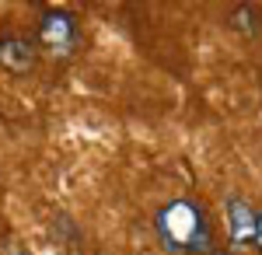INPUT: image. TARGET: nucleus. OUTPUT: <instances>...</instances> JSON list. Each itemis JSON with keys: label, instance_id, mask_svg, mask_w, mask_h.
<instances>
[{"label": "nucleus", "instance_id": "obj_1", "mask_svg": "<svg viewBox=\"0 0 262 255\" xmlns=\"http://www.w3.org/2000/svg\"><path fill=\"white\" fill-rule=\"evenodd\" d=\"M154 235L171 255H210L217 248L213 224L196 199H171L154 214Z\"/></svg>", "mask_w": 262, "mask_h": 255}, {"label": "nucleus", "instance_id": "obj_2", "mask_svg": "<svg viewBox=\"0 0 262 255\" xmlns=\"http://www.w3.org/2000/svg\"><path fill=\"white\" fill-rule=\"evenodd\" d=\"M81 21L67 7H46L39 14V28H35V46L53 59H70L81 49Z\"/></svg>", "mask_w": 262, "mask_h": 255}, {"label": "nucleus", "instance_id": "obj_3", "mask_svg": "<svg viewBox=\"0 0 262 255\" xmlns=\"http://www.w3.org/2000/svg\"><path fill=\"white\" fill-rule=\"evenodd\" d=\"M224 214H227V227H231V248L234 252L255 248V220H259V210L245 196L234 193V196H227V203H224Z\"/></svg>", "mask_w": 262, "mask_h": 255}, {"label": "nucleus", "instance_id": "obj_4", "mask_svg": "<svg viewBox=\"0 0 262 255\" xmlns=\"http://www.w3.org/2000/svg\"><path fill=\"white\" fill-rule=\"evenodd\" d=\"M39 63V46L21 32H0V70L25 77Z\"/></svg>", "mask_w": 262, "mask_h": 255}, {"label": "nucleus", "instance_id": "obj_5", "mask_svg": "<svg viewBox=\"0 0 262 255\" xmlns=\"http://www.w3.org/2000/svg\"><path fill=\"white\" fill-rule=\"evenodd\" d=\"M231 28H234V32H242L245 39H259V35H262V18H259V11H255L252 4L234 7V14H231Z\"/></svg>", "mask_w": 262, "mask_h": 255}, {"label": "nucleus", "instance_id": "obj_6", "mask_svg": "<svg viewBox=\"0 0 262 255\" xmlns=\"http://www.w3.org/2000/svg\"><path fill=\"white\" fill-rule=\"evenodd\" d=\"M255 252L262 255V214H259V220H255Z\"/></svg>", "mask_w": 262, "mask_h": 255}, {"label": "nucleus", "instance_id": "obj_7", "mask_svg": "<svg viewBox=\"0 0 262 255\" xmlns=\"http://www.w3.org/2000/svg\"><path fill=\"white\" fill-rule=\"evenodd\" d=\"M4 255H25V252H21L18 245H7V252H4Z\"/></svg>", "mask_w": 262, "mask_h": 255}]
</instances>
